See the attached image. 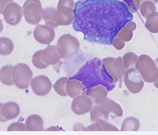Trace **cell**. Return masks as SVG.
Here are the masks:
<instances>
[{"label":"cell","mask_w":158,"mask_h":135,"mask_svg":"<svg viewBox=\"0 0 158 135\" xmlns=\"http://www.w3.org/2000/svg\"><path fill=\"white\" fill-rule=\"evenodd\" d=\"M56 46L61 59H65L78 52L80 42L75 36L71 34H64L60 36Z\"/></svg>","instance_id":"3957f363"},{"label":"cell","mask_w":158,"mask_h":135,"mask_svg":"<svg viewBox=\"0 0 158 135\" xmlns=\"http://www.w3.org/2000/svg\"><path fill=\"white\" fill-rule=\"evenodd\" d=\"M33 38L37 42L44 45H49L55 38L54 29L48 25H37L33 30Z\"/></svg>","instance_id":"4fadbf2b"},{"label":"cell","mask_w":158,"mask_h":135,"mask_svg":"<svg viewBox=\"0 0 158 135\" xmlns=\"http://www.w3.org/2000/svg\"><path fill=\"white\" fill-rule=\"evenodd\" d=\"M74 130H87V127H85L81 124H76L74 127Z\"/></svg>","instance_id":"1f68e13d"},{"label":"cell","mask_w":158,"mask_h":135,"mask_svg":"<svg viewBox=\"0 0 158 135\" xmlns=\"http://www.w3.org/2000/svg\"><path fill=\"white\" fill-rule=\"evenodd\" d=\"M22 9L24 19L27 23L37 25L42 20L44 9L40 0H26Z\"/></svg>","instance_id":"277c9868"},{"label":"cell","mask_w":158,"mask_h":135,"mask_svg":"<svg viewBox=\"0 0 158 135\" xmlns=\"http://www.w3.org/2000/svg\"><path fill=\"white\" fill-rule=\"evenodd\" d=\"M123 82L129 91L133 94L139 93L143 89L144 80L136 68L131 67L127 69L124 74Z\"/></svg>","instance_id":"52a82bcc"},{"label":"cell","mask_w":158,"mask_h":135,"mask_svg":"<svg viewBox=\"0 0 158 135\" xmlns=\"http://www.w3.org/2000/svg\"><path fill=\"white\" fill-rule=\"evenodd\" d=\"M13 2V0H0V13L2 14L6 6L10 2Z\"/></svg>","instance_id":"4dcf8cb0"},{"label":"cell","mask_w":158,"mask_h":135,"mask_svg":"<svg viewBox=\"0 0 158 135\" xmlns=\"http://www.w3.org/2000/svg\"><path fill=\"white\" fill-rule=\"evenodd\" d=\"M85 88L81 81L74 79L68 80L66 86V92L68 96L70 97L74 98L77 96L84 94Z\"/></svg>","instance_id":"e0dca14e"},{"label":"cell","mask_w":158,"mask_h":135,"mask_svg":"<svg viewBox=\"0 0 158 135\" xmlns=\"http://www.w3.org/2000/svg\"><path fill=\"white\" fill-rule=\"evenodd\" d=\"M2 114L3 117L6 121H10L17 117L20 113V107L19 104L13 101H9V102L2 104V108H1Z\"/></svg>","instance_id":"2e32d148"},{"label":"cell","mask_w":158,"mask_h":135,"mask_svg":"<svg viewBox=\"0 0 158 135\" xmlns=\"http://www.w3.org/2000/svg\"><path fill=\"white\" fill-rule=\"evenodd\" d=\"M150 1H152V2H153L154 3H156V2H158V0H150Z\"/></svg>","instance_id":"d590c367"},{"label":"cell","mask_w":158,"mask_h":135,"mask_svg":"<svg viewBox=\"0 0 158 135\" xmlns=\"http://www.w3.org/2000/svg\"><path fill=\"white\" fill-rule=\"evenodd\" d=\"M30 87L36 95L44 97L48 95L52 89V82L48 77L39 75L32 79Z\"/></svg>","instance_id":"30bf717a"},{"label":"cell","mask_w":158,"mask_h":135,"mask_svg":"<svg viewBox=\"0 0 158 135\" xmlns=\"http://www.w3.org/2000/svg\"><path fill=\"white\" fill-rule=\"evenodd\" d=\"M13 69L11 65H6L0 69V82L6 86L14 85L13 80Z\"/></svg>","instance_id":"ffe728a7"},{"label":"cell","mask_w":158,"mask_h":135,"mask_svg":"<svg viewBox=\"0 0 158 135\" xmlns=\"http://www.w3.org/2000/svg\"><path fill=\"white\" fill-rule=\"evenodd\" d=\"M135 66L140 73L144 82L154 83L158 77V67L153 59L147 54H142L138 57Z\"/></svg>","instance_id":"7a4b0ae2"},{"label":"cell","mask_w":158,"mask_h":135,"mask_svg":"<svg viewBox=\"0 0 158 135\" xmlns=\"http://www.w3.org/2000/svg\"><path fill=\"white\" fill-rule=\"evenodd\" d=\"M145 26L151 33H158V12L152 13L146 18Z\"/></svg>","instance_id":"cb8c5ba5"},{"label":"cell","mask_w":158,"mask_h":135,"mask_svg":"<svg viewBox=\"0 0 158 135\" xmlns=\"http://www.w3.org/2000/svg\"><path fill=\"white\" fill-rule=\"evenodd\" d=\"M14 50V43L7 37H0V55L9 56Z\"/></svg>","instance_id":"603a6c76"},{"label":"cell","mask_w":158,"mask_h":135,"mask_svg":"<svg viewBox=\"0 0 158 135\" xmlns=\"http://www.w3.org/2000/svg\"><path fill=\"white\" fill-rule=\"evenodd\" d=\"M69 79L68 77H60L59 78L57 81L55 82L54 85V91L61 97H66L68 96L66 92V86L67 83H68Z\"/></svg>","instance_id":"484cf974"},{"label":"cell","mask_w":158,"mask_h":135,"mask_svg":"<svg viewBox=\"0 0 158 135\" xmlns=\"http://www.w3.org/2000/svg\"><path fill=\"white\" fill-rule=\"evenodd\" d=\"M137 59L138 56L133 52H129L124 54V56L123 57V61L125 69H130V68H131V66L133 65L136 64V61H137Z\"/></svg>","instance_id":"4316f807"},{"label":"cell","mask_w":158,"mask_h":135,"mask_svg":"<svg viewBox=\"0 0 158 135\" xmlns=\"http://www.w3.org/2000/svg\"><path fill=\"white\" fill-rule=\"evenodd\" d=\"M136 29V22L130 21L127 22L118 32L112 40V46L117 50H121L126 46V42L131 41L133 36V31Z\"/></svg>","instance_id":"9c48e42d"},{"label":"cell","mask_w":158,"mask_h":135,"mask_svg":"<svg viewBox=\"0 0 158 135\" xmlns=\"http://www.w3.org/2000/svg\"><path fill=\"white\" fill-rule=\"evenodd\" d=\"M93 106V101L88 95L81 94L73 98L71 108L74 114L84 115L89 113Z\"/></svg>","instance_id":"7c38bea8"},{"label":"cell","mask_w":158,"mask_h":135,"mask_svg":"<svg viewBox=\"0 0 158 135\" xmlns=\"http://www.w3.org/2000/svg\"><path fill=\"white\" fill-rule=\"evenodd\" d=\"M27 130L30 131H40L44 130V120L38 114L30 115L26 120Z\"/></svg>","instance_id":"ac0fdd59"},{"label":"cell","mask_w":158,"mask_h":135,"mask_svg":"<svg viewBox=\"0 0 158 135\" xmlns=\"http://www.w3.org/2000/svg\"><path fill=\"white\" fill-rule=\"evenodd\" d=\"M7 130H8V131H14V130L26 131V130H27L25 124H23V123L19 122H15L10 124V125L7 127Z\"/></svg>","instance_id":"f1b7e54d"},{"label":"cell","mask_w":158,"mask_h":135,"mask_svg":"<svg viewBox=\"0 0 158 135\" xmlns=\"http://www.w3.org/2000/svg\"><path fill=\"white\" fill-rule=\"evenodd\" d=\"M86 93L93 101L94 104H99L104 102L108 97V91L106 88L102 85L91 87L86 91Z\"/></svg>","instance_id":"9a60e30c"},{"label":"cell","mask_w":158,"mask_h":135,"mask_svg":"<svg viewBox=\"0 0 158 135\" xmlns=\"http://www.w3.org/2000/svg\"><path fill=\"white\" fill-rule=\"evenodd\" d=\"M40 56L44 64L47 68L49 66H53L54 67L57 68L60 64V57L57 46L53 45H48L44 50H40Z\"/></svg>","instance_id":"5bb4252c"},{"label":"cell","mask_w":158,"mask_h":135,"mask_svg":"<svg viewBox=\"0 0 158 135\" xmlns=\"http://www.w3.org/2000/svg\"><path fill=\"white\" fill-rule=\"evenodd\" d=\"M74 0H59L56 8V19L58 26H69L74 19Z\"/></svg>","instance_id":"8992f818"},{"label":"cell","mask_w":158,"mask_h":135,"mask_svg":"<svg viewBox=\"0 0 158 135\" xmlns=\"http://www.w3.org/2000/svg\"><path fill=\"white\" fill-rule=\"evenodd\" d=\"M102 65L108 73L113 78L114 82H118L121 78L124 77L127 69L124 66L123 57H118L117 58L114 57H106L102 60Z\"/></svg>","instance_id":"ba28073f"},{"label":"cell","mask_w":158,"mask_h":135,"mask_svg":"<svg viewBox=\"0 0 158 135\" xmlns=\"http://www.w3.org/2000/svg\"><path fill=\"white\" fill-rule=\"evenodd\" d=\"M6 22L10 26H16L20 22L23 17V9L15 2L9 3L2 12Z\"/></svg>","instance_id":"8fae6325"},{"label":"cell","mask_w":158,"mask_h":135,"mask_svg":"<svg viewBox=\"0 0 158 135\" xmlns=\"http://www.w3.org/2000/svg\"><path fill=\"white\" fill-rule=\"evenodd\" d=\"M81 1H83V0H81Z\"/></svg>","instance_id":"74e56055"},{"label":"cell","mask_w":158,"mask_h":135,"mask_svg":"<svg viewBox=\"0 0 158 135\" xmlns=\"http://www.w3.org/2000/svg\"><path fill=\"white\" fill-rule=\"evenodd\" d=\"M142 2V0H129L127 3L128 9L131 13H136L139 10V6Z\"/></svg>","instance_id":"f546056e"},{"label":"cell","mask_w":158,"mask_h":135,"mask_svg":"<svg viewBox=\"0 0 158 135\" xmlns=\"http://www.w3.org/2000/svg\"><path fill=\"white\" fill-rule=\"evenodd\" d=\"M33 79V71L30 66L23 63L15 65L13 69V80L14 85L19 89H25L30 86Z\"/></svg>","instance_id":"5b68a950"},{"label":"cell","mask_w":158,"mask_h":135,"mask_svg":"<svg viewBox=\"0 0 158 135\" xmlns=\"http://www.w3.org/2000/svg\"><path fill=\"white\" fill-rule=\"evenodd\" d=\"M32 63H33V66L36 69H46V66L44 64L43 61L41 60V56H40V50L36 51L34 53L32 57Z\"/></svg>","instance_id":"83f0119b"},{"label":"cell","mask_w":158,"mask_h":135,"mask_svg":"<svg viewBox=\"0 0 158 135\" xmlns=\"http://www.w3.org/2000/svg\"><path fill=\"white\" fill-rule=\"evenodd\" d=\"M155 63H156V66H158V58H157V59H156V62H155Z\"/></svg>","instance_id":"8d00e7d4"},{"label":"cell","mask_w":158,"mask_h":135,"mask_svg":"<svg viewBox=\"0 0 158 135\" xmlns=\"http://www.w3.org/2000/svg\"><path fill=\"white\" fill-rule=\"evenodd\" d=\"M157 67H158V66H157ZM154 86H155V87L157 88V89H158V77H157V79L156 80V81L154 82Z\"/></svg>","instance_id":"e575fe53"},{"label":"cell","mask_w":158,"mask_h":135,"mask_svg":"<svg viewBox=\"0 0 158 135\" xmlns=\"http://www.w3.org/2000/svg\"><path fill=\"white\" fill-rule=\"evenodd\" d=\"M2 30H3V24H2V19H0V33L2 31Z\"/></svg>","instance_id":"836d02e7"},{"label":"cell","mask_w":158,"mask_h":135,"mask_svg":"<svg viewBox=\"0 0 158 135\" xmlns=\"http://www.w3.org/2000/svg\"><path fill=\"white\" fill-rule=\"evenodd\" d=\"M140 127V124L137 118L133 117H127L123 122L121 130L123 131H137Z\"/></svg>","instance_id":"7402d4cb"},{"label":"cell","mask_w":158,"mask_h":135,"mask_svg":"<svg viewBox=\"0 0 158 135\" xmlns=\"http://www.w3.org/2000/svg\"><path fill=\"white\" fill-rule=\"evenodd\" d=\"M90 113V119L92 122L99 119H109V114L113 113L115 116L120 117L123 115V110L118 103L111 99H106L104 102L99 104H95L92 108Z\"/></svg>","instance_id":"6da1fadb"},{"label":"cell","mask_w":158,"mask_h":135,"mask_svg":"<svg viewBox=\"0 0 158 135\" xmlns=\"http://www.w3.org/2000/svg\"><path fill=\"white\" fill-rule=\"evenodd\" d=\"M42 19L44 21L46 25L54 29L59 26L56 19V9L54 7H48L44 9Z\"/></svg>","instance_id":"44dd1931"},{"label":"cell","mask_w":158,"mask_h":135,"mask_svg":"<svg viewBox=\"0 0 158 135\" xmlns=\"http://www.w3.org/2000/svg\"><path fill=\"white\" fill-rule=\"evenodd\" d=\"M139 11H140L143 17L147 18L150 14L156 12V7L153 2L150 1V0H145L141 2L140 6H139Z\"/></svg>","instance_id":"d4e9b609"},{"label":"cell","mask_w":158,"mask_h":135,"mask_svg":"<svg viewBox=\"0 0 158 135\" xmlns=\"http://www.w3.org/2000/svg\"><path fill=\"white\" fill-rule=\"evenodd\" d=\"M2 105V103H0V122H6V121H7L3 117V116H2V111H1Z\"/></svg>","instance_id":"d6a6232c"},{"label":"cell","mask_w":158,"mask_h":135,"mask_svg":"<svg viewBox=\"0 0 158 135\" xmlns=\"http://www.w3.org/2000/svg\"><path fill=\"white\" fill-rule=\"evenodd\" d=\"M87 130H99V131H102V130L115 131V130H116L117 131V130H118V129L106 120L99 119L95 121V122H92V124H91V125L88 126Z\"/></svg>","instance_id":"d6986e66"}]
</instances>
